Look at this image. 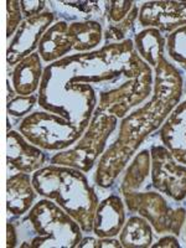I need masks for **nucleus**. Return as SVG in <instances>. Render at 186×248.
Masks as SVG:
<instances>
[{"label":"nucleus","instance_id":"obj_30","mask_svg":"<svg viewBox=\"0 0 186 248\" xmlns=\"http://www.w3.org/2000/svg\"><path fill=\"white\" fill-rule=\"evenodd\" d=\"M8 102L9 101H12V99H14L15 97L17 96V93H16V91H15V88H14V86H13V83H12V79L9 78L8 77Z\"/></svg>","mask_w":186,"mask_h":248},{"label":"nucleus","instance_id":"obj_32","mask_svg":"<svg viewBox=\"0 0 186 248\" xmlns=\"http://www.w3.org/2000/svg\"><path fill=\"white\" fill-rule=\"evenodd\" d=\"M185 241H186V221H185Z\"/></svg>","mask_w":186,"mask_h":248},{"label":"nucleus","instance_id":"obj_4","mask_svg":"<svg viewBox=\"0 0 186 248\" xmlns=\"http://www.w3.org/2000/svg\"><path fill=\"white\" fill-rule=\"evenodd\" d=\"M10 220L16 225L20 248H76L83 237L74 217L45 198L23 217Z\"/></svg>","mask_w":186,"mask_h":248},{"label":"nucleus","instance_id":"obj_17","mask_svg":"<svg viewBox=\"0 0 186 248\" xmlns=\"http://www.w3.org/2000/svg\"><path fill=\"white\" fill-rule=\"evenodd\" d=\"M44 62L39 52H34L12 68L9 78L17 96H32L39 92L44 76Z\"/></svg>","mask_w":186,"mask_h":248},{"label":"nucleus","instance_id":"obj_3","mask_svg":"<svg viewBox=\"0 0 186 248\" xmlns=\"http://www.w3.org/2000/svg\"><path fill=\"white\" fill-rule=\"evenodd\" d=\"M32 184L39 196L55 201L74 217L83 233H92L99 198L86 172L48 164L32 174Z\"/></svg>","mask_w":186,"mask_h":248},{"label":"nucleus","instance_id":"obj_24","mask_svg":"<svg viewBox=\"0 0 186 248\" xmlns=\"http://www.w3.org/2000/svg\"><path fill=\"white\" fill-rule=\"evenodd\" d=\"M137 5V1L130 0H118V1H109L107 10V25L108 24L121 23L128 16L132 9Z\"/></svg>","mask_w":186,"mask_h":248},{"label":"nucleus","instance_id":"obj_14","mask_svg":"<svg viewBox=\"0 0 186 248\" xmlns=\"http://www.w3.org/2000/svg\"><path fill=\"white\" fill-rule=\"evenodd\" d=\"M39 196L34 184L32 175L15 172L9 175L6 181V210L10 217H23L36 202Z\"/></svg>","mask_w":186,"mask_h":248},{"label":"nucleus","instance_id":"obj_21","mask_svg":"<svg viewBox=\"0 0 186 248\" xmlns=\"http://www.w3.org/2000/svg\"><path fill=\"white\" fill-rule=\"evenodd\" d=\"M139 17V6L136 5L132 9V12L121 23L108 24L105 26V34H103V41L105 45L108 44H118L123 43L125 40L132 39L130 34H134L136 25L138 23ZM136 35V34H134Z\"/></svg>","mask_w":186,"mask_h":248},{"label":"nucleus","instance_id":"obj_2","mask_svg":"<svg viewBox=\"0 0 186 248\" xmlns=\"http://www.w3.org/2000/svg\"><path fill=\"white\" fill-rule=\"evenodd\" d=\"M183 93V72L165 57L154 68V87L150 99L121 119L118 136L97 161L93 176L94 185L102 189L114 186L141 144L160 129L180 103Z\"/></svg>","mask_w":186,"mask_h":248},{"label":"nucleus","instance_id":"obj_29","mask_svg":"<svg viewBox=\"0 0 186 248\" xmlns=\"http://www.w3.org/2000/svg\"><path fill=\"white\" fill-rule=\"evenodd\" d=\"M153 248H160V247H172V248H179L181 247L180 242L176 238L175 234H167V236L161 237L160 240L156 241V243H153Z\"/></svg>","mask_w":186,"mask_h":248},{"label":"nucleus","instance_id":"obj_7","mask_svg":"<svg viewBox=\"0 0 186 248\" xmlns=\"http://www.w3.org/2000/svg\"><path fill=\"white\" fill-rule=\"evenodd\" d=\"M16 130L31 144L56 153L72 147L85 133L65 117L43 109L34 110L19 121Z\"/></svg>","mask_w":186,"mask_h":248},{"label":"nucleus","instance_id":"obj_1","mask_svg":"<svg viewBox=\"0 0 186 248\" xmlns=\"http://www.w3.org/2000/svg\"><path fill=\"white\" fill-rule=\"evenodd\" d=\"M153 87L154 70L128 39L45 66L37 96L41 109L86 132L94 112L123 119L152 97Z\"/></svg>","mask_w":186,"mask_h":248},{"label":"nucleus","instance_id":"obj_22","mask_svg":"<svg viewBox=\"0 0 186 248\" xmlns=\"http://www.w3.org/2000/svg\"><path fill=\"white\" fill-rule=\"evenodd\" d=\"M165 52L169 61L171 60L175 66L179 65L186 70V26L176 29L168 35Z\"/></svg>","mask_w":186,"mask_h":248},{"label":"nucleus","instance_id":"obj_23","mask_svg":"<svg viewBox=\"0 0 186 248\" xmlns=\"http://www.w3.org/2000/svg\"><path fill=\"white\" fill-rule=\"evenodd\" d=\"M39 106V96H16L14 99L8 102L6 109L10 118L21 119L34 112V108Z\"/></svg>","mask_w":186,"mask_h":248},{"label":"nucleus","instance_id":"obj_31","mask_svg":"<svg viewBox=\"0 0 186 248\" xmlns=\"http://www.w3.org/2000/svg\"><path fill=\"white\" fill-rule=\"evenodd\" d=\"M184 93H185V94H186V85L184 86Z\"/></svg>","mask_w":186,"mask_h":248},{"label":"nucleus","instance_id":"obj_18","mask_svg":"<svg viewBox=\"0 0 186 248\" xmlns=\"http://www.w3.org/2000/svg\"><path fill=\"white\" fill-rule=\"evenodd\" d=\"M134 47L139 56L147 62L154 70L159 65V62L165 59V45L167 36L163 35L158 29L147 28L137 32L133 37Z\"/></svg>","mask_w":186,"mask_h":248},{"label":"nucleus","instance_id":"obj_6","mask_svg":"<svg viewBox=\"0 0 186 248\" xmlns=\"http://www.w3.org/2000/svg\"><path fill=\"white\" fill-rule=\"evenodd\" d=\"M119 119L113 114L94 112L90 125L72 147L57 152L51 156L50 164L63 165L90 172L107 149V141L119 127Z\"/></svg>","mask_w":186,"mask_h":248},{"label":"nucleus","instance_id":"obj_16","mask_svg":"<svg viewBox=\"0 0 186 248\" xmlns=\"http://www.w3.org/2000/svg\"><path fill=\"white\" fill-rule=\"evenodd\" d=\"M109 1H48L50 10L56 15L57 20L67 23L74 21H99L103 26L107 25V10Z\"/></svg>","mask_w":186,"mask_h":248},{"label":"nucleus","instance_id":"obj_28","mask_svg":"<svg viewBox=\"0 0 186 248\" xmlns=\"http://www.w3.org/2000/svg\"><path fill=\"white\" fill-rule=\"evenodd\" d=\"M6 247H19V234H17L16 225L10 218H9L8 225H6Z\"/></svg>","mask_w":186,"mask_h":248},{"label":"nucleus","instance_id":"obj_5","mask_svg":"<svg viewBox=\"0 0 186 248\" xmlns=\"http://www.w3.org/2000/svg\"><path fill=\"white\" fill-rule=\"evenodd\" d=\"M105 26L99 21L57 20L39 44L37 52L46 66L75 54H85L97 50L103 43Z\"/></svg>","mask_w":186,"mask_h":248},{"label":"nucleus","instance_id":"obj_19","mask_svg":"<svg viewBox=\"0 0 186 248\" xmlns=\"http://www.w3.org/2000/svg\"><path fill=\"white\" fill-rule=\"evenodd\" d=\"M150 168H152L150 150L145 148L137 153L128 164L127 170L124 172V176L119 185L121 194L139 191L144 186H147L145 183H148L150 179Z\"/></svg>","mask_w":186,"mask_h":248},{"label":"nucleus","instance_id":"obj_12","mask_svg":"<svg viewBox=\"0 0 186 248\" xmlns=\"http://www.w3.org/2000/svg\"><path fill=\"white\" fill-rule=\"evenodd\" d=\"M48 152L31 144L19 130L8 132V169L15 172L32 175L50 164Z\"/></svg>","mask_w":186,"mask_h":248},{"label":"nucleus","instance_id":"obj_8","mask_svg":"<svg viewBox=\"0 0 186 248\" xmlns=\"http://www.w3.org/2000/svg\"><path fill=\"white\" fill-rule=\"evenodd\" d=\"M122 196L128 211L149 221L154 232L171 233L176 237L181 234L186 221V209L171 206L165 195L153 189L152 183L145 191L124 192Z\"/></svg>","mask_w":186,"mask_h":248},{"label":"nucleus","instance_id":"obj_10","mask_svg":"<svg viewBox=\"0 0 186 248\" xmlns=\"http://www.w3.org/2000/svg\"><path fill=\"white\" fill-rule=\"evenodd\" d=\"M57 21V17L51 10H46L43 14L24 19L21 25L16 30L14 36L10 39L6 61L8 67L13 68L21 60L36 52L39 44L46 31Z\"/></svg>","mask_w":186,"mask_h":248},{"label":"nucleus","instance_id":"obj_15","mask_svg":"<svg viewBox=\"0 0 186 248\" xmlns=\"http://www.w3.org/2000/svg\"><path fill=\"white\" fill-rule=\"evenodd\" d=\"M164 147L179 163L186 165V101L180 102L159 129Z\"/></svg>","mask_w":186,"mask_h":248},{"label":"nucleus","instance_id":"obj_13","mask_svg":"<svg viewBox=\"0 0 186 248\" xmlns=\"http://www.w3.org/2000/svg\"><path fill=\"white\" fill-rule=\"evenodd\" d=\"M127 218V206L123 196L113 192L99 201L97 207L93 232L99 238H113L119 236Z\"/></svg>","mask_w":186,"mask_h":248},{"label":"nucleus","instance_id":"obj_27","mask_svg":"<svg viewBox=\"0 0 186 248\" xmlns=\"http://www.w3.org/2000/svg\"><path fill=\"white\" fill-rule=\"evenodd\" d=\"M47 1L45 0H20V8L24 19L36 16L47 10Z\"/></svg>","mask_w":186,"mask_h":248},{"label":"nucleus","instance_id":"obj_20","mask_svg":"<svg viewBox=\"0 0 186 248\" xmlns=\"http://www.w3.org/2000/svg\"><path fill=\"white\" fill-rule=\"evenodd\" d=\"M153 237L154 230L149 221L133 214L124 223L119 233V241L124 248H147L152 247Z\"/></svg>","mask_w":186,"mask_h":248},{"label":"nucleus","instance_id":"obj_26","mask_svg":"<svg viewBox=\"0 0 186 248\" xmlns=\"http://www.w3.org/2000/svg\"><path fill=\"white\" fill-rule=\"evenodd\" d=\"M78 248H107V247H114L119 248L122 247L121 241L117 238H99V237H82L81 242L77 246Z\"/></svg>","mask_w":186,"mask_h":248},{"label":"nucleus","instance_id":"obj_25","mask_svg":"<svg viewBox=\"0 0 186 248\" xmlns=\"http://www.w3.org/2000/svg\"><path fill=\"white\" fill-rule=\"evenodd\" d=\"M8 9V26H6V36L12 39L16 30L24 21V15L20 8V0H9L6 1Z\"/></svg>","mask_w":186,"mask_h":248},{"label":"nucleus","instance_id":"obj_11","mask_svg":"<svg viewBox=\"0 0 186 248\" xmlns=\"http://www.w3.org/2000/svg\"><path fill=\"white\" fill-rule=\"evenodd\" d=\"M138 25L158 29L168 36L176 29L186 26V1H145L139 6Z\"/></svg>","mask_w":186,"mask_h":248},{"label":"nucleus","instance_id":"obj_9","mask_svg":"<svg viewBox=\"0 0 186 248\" xmlns=\"http://www.w3.org/2000/svg\"><path fill=\"white\" fill-rule=\"evenodd\" d=\"M149 150L153 189L175 202H183L186 199V165L179 163L163 144H153Z\"/></svg>","mask_w":186,"mask_h":248}]
</instances>
